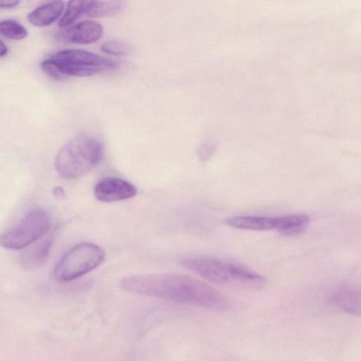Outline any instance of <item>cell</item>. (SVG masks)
<instances>
[{
	"instance_id": "obj_12",
	"label": "cell",
	"mask_w": 361,
	"mask_h": 361,
	"mask_svg": "<svg viewBox=\"0 0 361 361\" xmlns=\"http://www.w3.org/2000/svg\"><path fill=\"white\" fill-rule=\"evenodd\" d=\"M63 8V1H50L34 9L27 16V20L35 26H48L59 18Z\"/></svg>"
},
{
	"instance_id": "obj_15",
	"label": "cell",
	"mask_w": 361,
	"mask_h": 361,
	"mask_svg": "<svg viewBox=\"0 0 361 361\" xmlns=\"http://www.w3.org/2000/svg\"><path fill=\"white\" fill-rule=\"evenodd\" d=\"M122 8L119 1H95L86 16L89 18H101L117 13Z\"/></svg>"
},
{
	"instance_id": "obj_14",
	"label": "cell",
	"mask_w": 361,
	"mask_h": 361,
	"mask_svg": "<svg viewBox=\"0 0 361 361\" xmlns=\"http://www.w3.org/2000/svg\"><path fill=\"white\" fill-rule=\"evenodd\" d=\"M94 1L74 0L68 2L66 11L59 23L61 28L68 27L84 15H87Z\"/></svg>"
},
{
	"instance_id": "obj_19",
	"label": "cell",
	"mask_w": 361,
	"mask_h": 361,
	"mask_svg": "<svg viewBox=\"0 0 361 361\" xmlns=\"http://www.w3.org/2000/svg\"><path fill=\"white\" fill-rule=\"evenodd\" d=\"M52 193L57 199H63L65 196L64 190L59 186L55 187L52 190Z\"/></svg>"
},
{
	"instance_id": "obj_17",
	"label": "cell",
	"mask_w": 361,
	"mask_h": 361,
	"mask_svg": "<svg viewBox=\"0 0 361 361\" xmlns=\"http://www.w3.org/2000/svg\"><path fill=\"white\" fill-rule=\"evenodd\" d=\"M101 49L107 54L121 56L129 52L130 47L121 41L109 40L102 44Z\"/></svg>"
},
{
	"instance_id": "obj_9",
	"label": "cell",
	"mask_w": 361,
	"mask_h": 361,
	"mask_svg": "<svg viewBox=\"0 0 361 361\" xmlns=\"http://www.w3.org/2000/svg\"><path fill=\"white\" fill-rule=\"evenodd\" d=\"M55 230L25 247L19 255V264L23 269H32L42 267L47 262L51 247Z\"/></svg>"
},
{
	"instance_id": "obj_2",
	"label": "cell",
	"mask_w": 361,
	"mask_h": 361,
	"mask_svg": "<svg viewBox=\"0 0 361 361\" xmlns=\"http://www.w3.org/2000/svg\"><path fill=\"white\" fill-rule=\"evenodd\" d=\"M180 264L189 271L216 284L255 289L262 286L265 278L247 267L214 257H188Z\"/></svg>"
},
{
	"instance_id": "obj_18",
	"label": "cell",
	"mask_w": 361,
	"mask_h": 361,
	"mask_svg": "<svg viewBox=\"0 0 361 361\" xmlns=\"http://www.w3.org/2000/svg\"><path fill=\"white\" fill-rule=\"evenodd\" d=\"M18 1H0L1 8H11L19 4Z\"/></svg>"
},
{
	"instance_id": "obj_16",
	"label": "cell",
	"mask_w": 361,
	"mask_h": 361,
	"mask_svg": "<svg viewBox=\"0 0 361 361\" xmlns=\"http://www.w3.org/2000/svg\"><path fill=\"white\" fill-rule=\"evenodd\" d=\"M0 35L11 39L20 40L27 36V31L16 20H4L0 21Z\"/></svg>"
},
{
	"instance_id": "obj_5",
	"label": "cell",
	"mask_w": 361,
	"mask_h": 361,
	"mask_svg": "<svg viewBox=\"0 0 361 361\" xmlns=\"http://www.w3.org/2000/svg\"><path fill=\"white\" fill-rule=\"evenodd\" d=\"M104 250L91 243H83L70 249L56 265L54 276L57 281L74 280L99 267L104 259Z\"/></svg>"
},
{
	"instance_id": "obj_3",
	"label": "cell",
	"mask_w": 361,
	"mask_h": 361,
	"mask_svg": "<svg viewBox=\"0 0 361 361\" xmlns=\"http://www.w3.org/2000/svg\"><path fill=\"white\" fill-rule=\"evenodd\" d=\"M103 145L97 138L79 135L65 144L58 152L54 166L63 178L72 180L83 176L102 159Z\"/></svg>"
},
{
	"instance_id": "obj_4",
	"label": "cell",
	"mask_w": 361,
	"mask_h": 361,
	"mask_svg": "<svg viewBox=\"0 0 361 361\" xmlns=\"http://www.w3.org/2000/svg\"><path fill=\"white\" fill-rule=\"evenodd\" d=\"M49 59L65 78L68 76L88 77L114 69L118 66L112 59L78 49L59 51Z\"/></svg>"
},
{
	"instance_id": "obj_1",
	"label": "cell",
	"mask_w": 361,
	"mask_h": 361,
	"mask_svg": "<svg viewBox=\"0 0 361 361\" xmlns=\"http://www.w3.org/2000/svg\"><path fill=\"white\" fill-rule=\"evenodd\" d=\"M119 286L127 292L176 303L218 311L231 308L230 301L224 295L188 275L174 273L130 275L123 278Z\"/></svg>"
},
{
	"instance_id": "obj_7",
	"label": "cell",
	"mask_w": 361,
	"mask_h": 361,
	"mask_svg": "<svg viewBox=\"0 0 361 361\" xmlns=\"http://www.w3.org/2000/svg\"><path fill=\"white\" fill-rule=\"evenodd\" d=\"M137 188L131 183L117 177H105L94 188L95 197L101 202H113L133 197Z\"/></svg>"
},
{
	"instance_id": "obj_8",
	"label": "cell",
	"mask_w": 361,
	"mask_h": 361,
	"mask_svg": "<svg viewBox=\"0 0 361 361\" xmlns=\"http://www.w3.org/2000/svg\"><path fill=\"white\" fill-rule=\"evenodd\" d=\"M102 26L92 20H86L61 28L56 33L57 39L63 43L91 44L99 39Z\"/></svg>"
},
{
	"instance_id": "obj_6",
	"label": "cell",
	"mask_w": 361,
	"mask_h": 361,
	"mask_svg": "<svg viewBox=\"0 0 361 361\" xmlns=\"http://www.w3.org/2000/svg\"><path fill=\"white\" fill-rule=\"evenodd\" d=\"M50 226V217L45 210L32 209L16 226L0 235V245L9 250L25 248L44 237Z\"/></svg>"
},
{
	"instance_id": "obj_13",
	"label": "cell",
	"mask_w": 361,
	"mask_h": 361,
	"mask_svg": "<svg viewBox=\"0 0 361 361\" xmlns=\"http://www.w3.org/2000/svg\"><path fill=\"white\" fill-rule=\"evenodd\" d=\"M310 217L306 214L295 213L276 216V229L285 236H295L302 233L307 228Z\"/></svg>"
},
{
	"instance_id": "obj_10",
	"label": "cell",
	"mask_w": 361,
	"mask_h": 361,
	"mask_svg": "<svg viewBox=\"0 0 361 361\" xmlns=\"http://www.w3.org/2000/svg\"><path fill=\"white\" fill-rule=\"evenodd\" d=\"M330 300L339 310L351 315L360 314V293L354 285L343 283L332 293Z\"/></svg>"
},
{
	"instance_id": "obj_20",
	"label": "cell",
	"mask_w": 361,
	"mask_h": 361,
	"mask_svg": "<svg viewBox=\"0 0 361 361\" xmlns=\"http://www.w3.org/2000/svg\"><path fill=\"white\" fill-rule=\"evenodd\" d=\"M8 52V48L6 45L0 39V57H3L6 55Z\"/></svg>"
},
{
	"instance_id": "obj_11",
	"label": "cell",
	"mask_w": 361,
	"mask_h": 361,
	"mask_svg": "<svg viewBox=\"0 0 361 361\" xmlns=\"http://www.w3.org/2000/svg\"><path fill=\"white\" fill-rule=\"evenodd\" d=\"M226 224L231 227L257 231L275 230L276 216L240 215L228 218Z\"/></svg>"
}]
</instances>
